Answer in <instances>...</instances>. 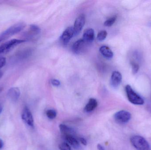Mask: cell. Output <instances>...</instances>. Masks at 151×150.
<instances>
[{
  "mask_svg": "<svg viewBox=\"0 0 151 150\" xmlns=\"http://www.w3.org/2000/svg\"><path fill=\"white\" fill-rule=\"evenodd\" d=\"M74 36V32L73 27L70 26L64 31L60 37V40L64 45H66Z\"/></svg>",
  "mask_w": 151,
  "mask_h": 150,
  "instance_id": "obj_8",
  "label": "cell"
},
{
  "mask_svg": "<svg viewBox=\"0 0 151 150\" xmlns=\"http://www.w3.org/2000/svg\"><path fill=\"white\" fill-rule=\"evenodd\" d=\"M95 38V32L92 28H88L84 31L83 36V39L90 45Z\"/></svg>",
  "mask_w": 151,
  "mask_h": 150,
  "instance_id": "obj_12",
  "label": "cell"
},
{
  "mask_svg": "<svg viewBox=\"0 0 151 150\" xmlns=\"http://www.w3.org/2000/svg\"><path fill=\"white\" fill-rule=\"evenodd\" d=\"M59 127L61 133L64 136L68 135H73V134L74 133V130L73 129L65 124H60Z\"/></svg>",
  "mask_w": 151,
  "mask_h": 150,
  "instance_id": "obj_16",
  "label": "cell"
},
{
  "mask_svg": "<svg viewBox=\"0 0 151 150\" xmlns=\"http://www.w3.org/2000/svg\"><path fill=\"white\" fill-rule=\"evenodd\" d=\"M125 90L128 99L130 103L137 105H141L144 104L143 99L133 90L130 85H126Z\"/></svg>",
  "mask_w": 151,
  "mask_h": 150,
  "instance_id": "obj_2",
  "label": "cell"
},
{
  "mask_svg": "<svg viewBox=\"0 0 151 150\" xmlns=\"http://www.w3.org/2000/svg\"><path fill=\"white\" fill-rule=\"evenodd\" d=\"M6 63V59L4 57L0 56V69L5 65Z\"/></svg>",
  "mask_w": 151,
  "mask_h": 150,
  "instance_id": "obj_24",
  "label": "cell"
},
{
  "mask_svg": "<svg viewBox=\"0 0 151 150\" xmlns=\"http://www.w3.org/2000/svg\"><path fill=\"white\" fill-rule=\"evenodd\" d=\"M107 33L106 31L103 30L98 33L97 36V39L99 41H102L105 39L107 37Z\"/></svg>",
  "mask_w": 151,
  "mask_h": 150,
  "instance_id": "obj_20",
  "label": "cell"
},
{
  "mask_svg": "<svg viewBox=\"0 0 151 150\" xmlns=\"http://www.w3.org/2000/svg\"><path fill=\"white\" fill-rule=\"evenodd\" d=\"M3 75V74L2 72L1 71H0V79L2 77Z\"/></svg>",
  "mask_w": 151,
  "mask_h": 150,
  "instance_id": "obj_29",
  "label": "cell"
},
{
  "mask_svg": "<svg viewBox=\"0 0 151 150\" xmlns=\"http://www.w3.org/2000/svg\"><path fill=\"white\" fill-rule=\"evenodd\" d=\"M65 140L67 142L72 146L75 149H80V144L79 142L73 135H68L65 136Z\"/></svg>",
  "mask_w": 151,
  "mask_h": 150,
  "instance_id": "obj_15",
  "label": "cell"
},
{
  "mask_svg": "<svg viewBox=\"0 0 151 150\" xmlns=\"http://www.w3.org/2000/svg\"><path fill=\"white\" fill-rule=\"evenodd\" d=\"M98 106V102L94 98H90L84 107V111L86 112H91L94 111Z\"/></svg>",
  "mask_w": 151,
  "mask_h": 150,
  "instance_id": "obj_13",
  "label": "cell"
},
{
  "mask_svg": "<svg viewBox=\"0 0 151 150\" xmlns=\"http://www.w3.org/2000/svg\"><path fill=\"white\" fill-rule=\"evenodd\" d=\"M97 149L98 150H106L104 147L100 144H98L97 145Z\"/></svg>",
  "mask_w": 151,
  "mask_h": 150,
  "instance_id": "obj_26",
  "label": "cell"
},
{
  "mask_svg": "<svg viewBox=\"0 0 151 150\" xmlns=\"http://www.w3.org/2000/svg\"><path fill=\"white\" fill-rule=\"evenodd\" d=\"M131 118V114L125 110L119 111L114 114V120L119 124H125L128 122Z\"/></svg>",
  "mask_w": 151,
  "mask_h": 150,
  "instance_id": "obj_5",
  "label": "cell"
},
{
  "mask_svg": "<svg viewBox=\"0 0 151 150\" xmlns=\"http://www.w3.org/2000/svg\"><path fill=\"white\" fill-rule=\"evenodd\" d=\"M59 149L60 150H71L70 145L67 143H63L59 145Z\"/></svg>",
  "mask_w": 151,
  "mask_h": 150,
  "instance_id": "obj_22",
  "label": "cell"
},
{
  "mask_svg": "<svg viewBox=\"0 0 151 150\" xmlns=\"http://www.w3.org/2000/svg\"><path fill=\"white\" fill-rule=\"evenodd\" d=\"M131 65L132 66V71H133V74H137L138 72L139 68H140L139 64L135 62L132 61L131 62Z\"/></svg>",
  "mask_w": 151,
  "mask_h": 150,
  "instance_id": "obj_21",
  "label": "cell"
},
{
  "mask_svg": "<svg viewBox=\"0 0 151 150\" xmlns=\"http://www.w3.org/2000/svg\"><path fill=\"white\" fill-rule=\"evenodd\" d=\"M85 20L86 17L84 14H81L76 18L73 27L74 36H76L81 32L85 24Z\"/></svg>",
  "mask_w": 151,
  "mask_h": 150,
  "instance_id": "obj_7",
  "label": "cell"
},
{
  "mask_svg": "<svg viewBox=\"0 0 151 150\" xmlns=\"http://www.w3.org/2000/svg\"><path fill=\"white\" fill-rule=\"evenodd\" d=\"M51 83L53 86H56V87L60 86L61 85L60 81L56 79H53L51 80Z\"/></svg>",
  "mask_w": 151,
  "mask_h": 150,
  "instance_id": "obj_23",
  "label": "cell"
},
{
  "mask_svg": "<svg viewBox=\"0 0 151 150\" xmlns=\"http://www.w3.org/2000/svg\"><path fill=\"white\" fill-rule=\"evenodd\" d=\"M130 142L137 150H150L149 143L142 136H134L130 138Z\"/></svg>",
  "mask_w": 151,
  "mask_h": 150,
  "instance_id": "obj_3",
  "label": "cell"
},
{
  "mask_svg": "<svg viewBox=\"0 0 151 150\" xmlns=\"http://www.w3.org/2000/svg\"><path fill=\"white\" fill-rule=\"evenodd\" d=\"M90 45L85 42L83 39L78 40L73 44L72 48L73 52L76 54L82 53L86 50L88 46Z\"/></svg>",
  "mask_w": 151,
  "mask_h": 150,
  "instance_id": "obj_6",
  "label": "cell"
},
{
  "mask_svg": "<svg viewBox=\"0 0 151 150\" xmlns=\"http://www.w3.org/2000/svg\"><path fill=\"white\" fill-rule=\"evenodd\" d=\"M3 141L1 139H0V149H1L3 147Z\"/></svg>",
  "mask_w": 151,
  "mask_h": 150,
  "instance_id": "obj_27",
  "label": "cell"
},
{
  "mask_svg": "<svg viewBox=\"0 0 151 150\" xmlns=\"http://www.w3.org/2000/svg\"><path fill=\"white\" fill-rule=\"evenodd\" d=\"M2 110H3L2 107L0 105V114H1V113L2 112Z\"/></svg>",
  "mask_w": 151,
  "mask_h": 150,
  "instance_id": "obj_28",
  "label": "cell"
},
{
  "mask_svg": "<svg viewBox=\"0 0 151 150\" xmlns=\"http://www.w3.org/2000/svg\"><path fill=\"white\" fill-rule=\"evenodd\" d=\"M3 88H0V92H1Z\"/></svg>",
  "mask_w": 151,
  "mask_h": 150,
  "instance_id": "obj_30",
  "label": "cell"
},
{
  "mask_svg": "<svg viewBox=\"0 0 151 150\" xmlns=\"http://www.w3.org/2000/svg\"><path fill=\"white\" fill-rule=\"evenodd\" d=\"M22 119L27 126L33 127L34 126L33 116L30 109L27 107L24 108L22 112Z\"/></svg>",
  "mask_w": 151,
  "mask_h": 150,
  "instance_id": "obj_9",
  "label": "cell"
},
{
  "mask_svg": "<svg viewBox=\"0 0 151 150\" xmlns=\"http://www.w3.org/2000/svg\"><path fill=\"white\" fill-rule=\"evenodd\" d=\"M122 81V75L119 72L114 71L112 74L111 78V85L114 89L119 88Z\"/></svg>",
  "mask_w": 151,
  "mask_h": 150,
  "instance_id": "obj_10",
  "label": "cell"
},
{
  "mask_svg": "<svg viewBox=\"0 0 151 150\" xmlns=\"http://www.w3.org/2000/svg\"><path fill=\"white\" fill-rule=\"evenodd\" d=\"M41 30L38 26L35 24H32L30 25L28 33L27 34V36L28 38L38 35L40 33Z\"/></svg>",
  "mask_w": 151,
  "mask_h": 150,
  "instance_id": "obj_17",
  "label": "cell"
},
{
  "mask_svg": "<svg viewBox=\"0 0 151 150\" xmlns=\"http://www.w3.org/2000/svg\"><path fill=\"white\" fill-rule=\"evenodd\" d=\"M116 19H117V16H113L106 20L104 23V25L105 26L110 27V26H112L114 23Z\"/></svg>",
  "mask_w": 151,
  "mask_h": 150,
  "instance_id": "obj_19",
  "label": "cell"
},
{
  "mask_svg": "<svg viewBox=\"0 0 151 150\" xmlns=\"http://www.w3.org/2000/svg\"><path fill=\"white\" fill-rule=\"evenodd\" d=\"M20 90L17 87H12L9 89L7 92V96L11 101L16 102L20 97Z\"/></svg>",
  "mask_w": 151,
  "mask_h": 150,
  "instance_id": "obj_11",
  "label": "cell"
},
{
  "mask_svg": "<svg viewBox=\"0 0 151 150\" xmlns=\"http://www.w3.org/2000/svg\"><path fill=\"white\" fill-rule=\"evenodd\" d=\"M79 141H80V142L84 146H86L87 145V140L83 137H80Z\"/></svg>",
  "mask_w": 151,
  "mask_h": 150,
  "instance_id": "obj_25",
  "label": "cell"
},
{
  "mask_svg": "<svg viewBox=\"0 0 151 150\" xmlns=\"http://www.w3.org/2000/svg\"><path fill=\"white\" fill-rule=\"evenodd\" d=\"M24 40L13 39L3 43L0 45V54L8 53L16 46L25 42Z\"/></svg>",
  "mask_w": 151,
  "mask_h": 150,
  "instance_id": "obj_4",
  "label": "cell"
},
{
  "mask_svg": "<svg viewBox=\"0 0 151 150\" xmlns=\"http://www.w3.org/2000/svg\"><path fill=\"white\" fill-rule=\"evenodd\" d=\"M47 117L50 119H55L57 116L56 112L53 109H49L47 110L46 113Z\"/></svg>",
  "mask_w": 151,
  "mask_h": 150,
  "instance_id": "obj_18",
  "label": "cell"
},
{
  "mask_svg": "<svg viewBox=\"0 0 151 150\" xmlns=\"http://www.w3.org/2000/svg\"><path fill=\"white\" fill-rule=\"evenodd\" d=\"M24 23H19L12 26L0 33V43L6 40L11 36L22 31L26 27Z\"/></svg>",
  "mask_w": 151,
  "mask_h": 150,
  "instance_id": "obj_1",
  "label": "cell"
},
{
  "mask_svg": "<svg viewBox=\"0 0 151 150\" xmlns=\"http://www.w3.org/2000/svg\"><path fill=\"white\" fill-rule=\"evenodd\" d=\"M99 52L101 54L107 59H111L113 58L114 53L109 47L103 45L99 48Z\"/></svg>",
  "mask_w": 151,
  "mask_h": 150,
  "instance_id": "obj_14",
  "label": "cell"
}]
</instances>
